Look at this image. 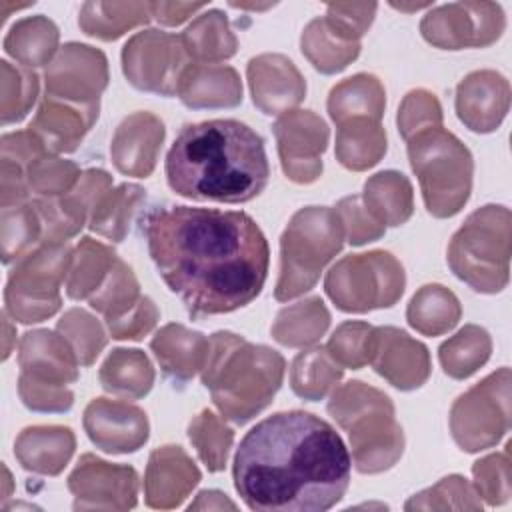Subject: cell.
<instances>
[{
    "label": "cell",
    "mask_w": 512,
    "mask_h": 512,
    "mask_svg": "<svg viewBox=\"0 0 512 512\" xmlns=\"http://www.w3.org/2000/svg\"><path fill=\"white\" fill-rule=\"evenodd\" d=\"M142 232L158 274L192 316L234 312L262 292L270 250L248 214L164 206L146 214Z\"/></svg>",
    "instance_id": "1"
},
{
    "label": "cell",
    "mask_w": 512,
    "mask_h": 512,
    "mask_svg": "<svg viewBox=\"0 0 512 512\" xmlns=\"http://www.w3.org/2000/svg\"><path fill=\"white\" fill-rule=\"evenodd\" d=\"M352 458L320 416L290 410L258 422L242 438L232 466L234 488L250 510L322 512L350 482Z\"/></svg>",
    "instance_id": "2"
},
{
    "label": "cell",
    "mask_w": 512,
    "mask_h": 512,
    "mask_svg": "<svg viewBox=\"0 0 512 512\" xmlns=\"http://www.w3.org/2000/svg\"><path fill=\"white\" fill-rule=\"evenodd\" d=\"M264 140L240 120L186 124L166 156L168 186L190 200L242 204L268 184Z\"/></svg>",
    "instance_id": "3"
},
{
    "label": "cell",
    "mask_w": 512,
    "mask_h": 512,
    "mask_svg": "<svg viewBox=\"0 0 512 512\" xmlns=\"http://www.w3.org/2000/svg\"><path fill=\"white\" fill-rule=\"evenodd\" d=\"M284 368L280 352L224 330L208 338L200 376L220 414L234 424H246L272 402Z\"/></svg>",
    "instance_id": "4"
},
{
    "label": "cell",
    "mask_w": 512,
    "mask_h": 512,
    "mask_svg": "<svg viewBox=\"0 0 512 512\" xmlns=\"http://www.w3.org/2000/svg\"><path fill=\"white\" fill-rule=\"evenodd\" d=\"M330 416L348 434L354 468L378 474L392 468L404 452V434L392 400L374 386L350 380L328 402Z\"/></svg>",
    "instance_id": "5"
},
{
    "label": "cell",
    "mask_w": 512,
    "mask_h": 512,
    "mask_svg": "<svg viewBox=\"0 0 512 512\" xmlns=\"http://www.w3.org/2000/svg\"><path fill=\"white\" fill-rule=\"evenodd\" d=\"M344 226L336 208H300L280 238V276L274 296L280 302L308 292L324 266L344 244Z\"/></svg>",
    "instance_id": "6"
},
{
    "label": "cell",
    "mask_w": 512,
    "mask_h": 512,
    "mask_svg": "<svg viewBox=\"0 0 512 512\" xmlns=\"http://www.w3.org/2000/svg\"><path fill=\"white\" fill-rule=\"evenodd\" d=\"M446 260L454 276L472 290H504L510 272V210L500 204L474 210L452 236Z\"/></svg>",
    "instance_id": "7"
},
{
    "label": "cell",
    "mask_w": 512,
    "mask_h": 512,
    "mask_svg": "<svg viewBox=\"0 0 512 512\" xmlns=\"http://www.w3.org/2000/svg\"><path fill=\"white\" fill-rule=\"evenodd\" d=\"M406 142L426 210L436 218L458 214L472 190L474 162L470 150L442 126L422 130Z\"/></svg>",
    "instance_id": "8"
},
{
    "label": "cell",
    "mask_w": 512,
    "mask_h": 512,
    "mask_svg": "<svg viewBox=\"0 0 512 512\" xmlns=\"http://www.w3.org/2000/svg\"><path fill=\"white\" fill-rule=\"evenodd\" d=\"M72 248L68 242H42L22 256L4 290L6 312L22 324L54 316L62 304L60 286L66 280Z\"/></svg>",
    "instance_id": "9"
},
{
    "label": "cell",
    "mask_w": 512,
    "mask_h": 512,
    "mask_svg": "<svg viewBox=\"0 0 512 512\" xmlns=\"http://www.w3.org/2000/svg\"><path fill=\"white\" fill-rule=\"evenodd\" d=\"M406 286L402 264L384 250L350 254L326 274L324 290L342 312H368L394 306Z\"/></svg>",
    "instance_id": "10"
},
{
    "label": "cell",
    "mask_w": 512,
    "mask_h": 512,
    "mask_svg": "<svg viewBox=\"0 0 512 512\" xmlns=\"http://www.w3.org/2000/svg\"><path fill=\"white\" fill-rule=\"evenodd\" d=\"M510 428V368L486 376L450 408V432L464 452L496 446Z\"/></svg>",
    "instance_id": "11"
},
{
    "label": "cell",
    "mask_w": 512,
    "mask_h": 512,
    "mask_svg": "<svg viewBox=\"0 0 512 512\" xmlns=\"http://www.w3.org/2000/svg\"><path fill=\"white\" fill-rule=\"evenodd\" d=\"M190 64L182 38L160 30L138 32L122 48V70L128 82L160 96L178 94L180 78Z\"/></svg>",
    "instance_id": "12"
},
{
    "label": "cell",
    "mask_w": 512,
    "mask_h": 512,
    "mask_svg": "<svg viewBox=\"0 0 512 512\" xmlns=\"http://www.w3.org/2000/svg\"><path fill=\"white\" fill-rule=\"evenodd\" d=\"M506 20L494 2H452L430 10L420 32L426 42L444 50L484 48L500 38Z\"/></svg>",
    "instance_id": "13"
},
{
    "label": "cell",
    "mask_w": 512,
    "mask_h": 512,
    "mask_svg": "<svg viewBox=\"0 0 512 512\" xmlns=\"http://www.w3.org/2000/svg\"><path fill=\"white\" fill-rule=\"evenodd\" d=\"M272 128L286 178L296 184L316 182L330 136L326 122L312 110H290L278 116Z\"/></svg>",
    "instance_id": "14"
},
{
    "label": "cell",
    "mask_w": 512,
    "mask_h": 512,
    "mask_svg": "<svg viewBox=\"0 0 512 512\" xmlns=\"http://www.w3.org/2000/svg\"><path fill=\"white\" fill-rule=\"evenodd\" d=\"M74 510H130L138 500V474L128 464H110L82 454L68 476Z\"/></svg>",
    "instance_id": "15"
},
{
    "label": "cell",
    "mask_w": 512,
    "mask_h": 512,
    "mask_svg": "<svg viewBox=\"0 0 512 512\" xmlns=\"http://www.w3.org/2000/svg\"><path fill=\"white\" fill-rule=\"evenodd\" d=\"M44 80V96L78 106L100 104V94L108 84V62L98 48L70 42L48 64Z\"/></svg>",
    "instance_id": "16"
},
{
    "label": "cell",
    "mask_w": 512,
    "mask_h": 512,
    "mask_svg": "<svg viewBox=\"0 0 512 512\" xmlns=\"http://www.w3.org/2000/svg\"><path fill=\"white\" fill-rule=\"evenodd\" d=\"M112 188V176L100 168L82 172L76 186L60 198H36L42 242H66L90 220L96 202Z\"/></svg>",
    "instance_id": "17"
},
{
    "label": "cell",
    "mask_w": 512,
    "mask_h": 512,
    "mask_svg": "<svg viewBox=\"0 0 512 512\" xmlns=\"http://www.w3.org/2000/svg\"><path fill=\"white\" fill-rule=\"evenodd\" d=\"M368 364L398 390H416L430 376L428 348L394 326L372 328Z\"/></svg>",
    "instance_id": "18"
},
{
    "label": "cell",
    "mask_w": 512,
    "mask_h": 512,
    "mask_svg": "<svg viewBox=\"0 0 512 512\" xmlns=\"http://www.w3.org/2000/svg\"><path fill=\"white\" fill-rule=\"evenodd\" d=\"M92 444L108 454H128L142 448L148 440L146 412L130 402L94 398L82 418Z\"/></svg>",
    "instance_id": "19"
},
{
    "label": "cell",
    "mask_w": 512,
    "mask_h": 512,
    "mask_svg": "<svg viewBox=\"0 0 512 512\" xmlns=\"http://www.w3.org/2000/svg\"><path fill=\"white\" fill-rule=\"evenodd\" d=\"M252 102L268 116H282L306 96V82L294 62L282 54H260L248 62Z\"/></svg>",
    "instance_id": "20"
},
{
    "label": "cell",
    "mask_w": 512,
    "mask_h": 512,
    "mask_svg": "<svg viewBox=\"0 0 512 512\" xmlns=\"http://www.w3.org/2000/svg\"><path fill=\"white\" fill-rule=\"evenodd\" d=\"M20 378L46 386H66L78 380V358L56 330H32L18 344Z\"/></svg>",
    "instance_id": "21"
},
{
    "label": "cell",
    "mask_w": 512,
    "mask_h": 512,
    "mask_svg": "<svg viewBox=\"0 0 512 512\" xmlns=\"http://www.w3.org/2000/svg\"><path fill=\"white\" fill-rule=\"evenodd\" d=\"M510 108V84L494 70H476L456 88V114L478 134L494 132Z\"/></svg>",
    "instance_id": "22"
},
{
    "label": "cell",
    "mask_w": 512,
    "mask_h": 512,
    "mask_svg": "<svg viewBox=\"0 0 512 512\" xmlns=\"http://www.w3.org/2000/svg\"><path fill=\"white\" fill-rule=\"evenodd\" d=\"M164 124L150 112H134L126 116L110 144V156L118 172L134 178H146L152 174L162 142Z\"/></svg>",
    "instance_id": "23"
},
{
    "label": "cell",
    "mask_w": 512,
    "mask_h": 512,
    "mask_svg": "<svg viewBox=\"0 0 512 512\" xmlns=\"http://www.w3.org/2000/svg\"><path fill=\"white\" fill-rule=\"evenodd\" d=\"M200 470L182 446L156 448L144 472V500L150 508H176L200 482Z\"/></svg>",
    "instance_id": "24"
},
{
    "label": "cell",
    "mask_w": 512,
    "mask_h": 512,
    "mask_svg": "<svg viewBox=\"0 0 512 512\" xmlns=\"http://www.w3.org/2000/svg\"><path fill=\"white\" fill-rule=\"evenodd\" d=\"M98 110L100 104L78 106L44 96L28 130L40 138L50 154L74 152L86 132L98 120Z\"/></svg>",
    "instance_id": "25"
},
{
    "label": "cell",
    "mask_w": 512,
    "mask_h": 512,
    "mask_svg": "<svg viewBox=\"0 0 512 512\" xmlns=\"http://www.w3.org/2000/svg\"><path fill=\"white\" fill-rule=\"evenodd\" d=\"M178 98L194 110L234 108L242 102V82L232 66L192 62L180 78Z\"/></svg>",
    "instance_id": "26"
},
{
    "label": "cell",
    "mask_w": 512,
    "mask_h": 512,
    "mask_svg": "<svg viewBox=\"0 0 512 512\" xmlns=\"http://www.w3.org/2000/svg\"><path fill=\"white\" fill-rule=\"evenodd\" d=\"M76 448V438L68 426H30L14 442V456L22 468L56 476L60 474Z\"/></svg>",
    "instance_id": "27"
},
{
    "label": "cell",
    "mask_w": 512,
    "mask_h": 512,
    "mask_svg": "<svg viewBox=\"0 0 512 512\" xmlns=\"http://www.w3.org/2000/svg\"><path fill=\"white\" fill-rule=\"evenodd\" d=\"M150 348L166 376L176 382H188L204 366L208 338L182 324H166L154 334Z\"/></svg>",
    "instance_id": "28"
},
{
    "label": "cell",
    "mask_w": 512,
    "mask_h": 512,
    "mask_svg": "<svg viewBox=\"0 0 512 512\" xmlns=\"http://www.w3.org/2000/svg\"><path fill=\"white\" fill-rule=\"evenodd\" d=\"M384 108V86L372 74H354L338 82L328 96V114L336 126L350 118H370L380 122Z\"/></svg>",
    "instance_id": "29"
},
{
    "label": "cell",
    "mask_w": 512,
    "mask_h": 512,
    "mask_svg": "<svg viewBox=\"0 0 512 512\" xmlns=\"http://www.w3.org/2000/svg\"><path fill=\"white\" fill-rule=\"evenodd\" d=\"M362 202L382 226H402L414 210V192L410 180L394 170L370 176L364 184Z\"/></svg>",
    "instance_id": "30"
},
{
    "label": "cell",
    "mask_w": 512,
    "mask_h": 512,
    "mask_svg": "<svg viewBox=\"0 0 512 512\" xmlns=\"http://www.w3.org/2000/svg\"><path fill=\"white\" fill-rule=\"evenodd\" d=\"M180 38L190 60L196 64H216L232 58L238 50V40L220 10L196 16Z\"/></svg>",
    "instance_id": "31"
},
{
    "label": "cell",
    "mask_w": 512,
    "mask_h": 512,
    "mask_svg": "<svg viewBox=\"0 0 512 512\" xmlns=\"http://www.w3.org/2000/svg\"><path fill=\"white\" fill-rule=\"evenodd\" d=\"M386 154V130L370 118H350L338 124L336 158L354 172H362L380 162Z\"/></svg>",
    "instance_id": "32"
},
{
    "label": "cell",
    "mask_w": 512,
    "mask_h": 512,
    "mask_svg": "<svg viewBox=\"0 0 512 512\" xmlns=\"http://www.w3.org/2000/svg\"><path fill=\"white\" fill-rule=\"evenodd\" d=\"M98 378L106 392L138 400L152 390L154 368L142 350L116 348L104 360Z\"/></svg>",
    "instance_id": "33"
},
{
    "label": "cell",
    "mask_w": 512,
    "mask_h": 512,
    "mask_svg": "<svg viewBox=\"0 0 512 512\" xmlns=\"http://www.w3.org/2000/svg\"><path fill=\"white\" fill-rule=\"evenodd\" d=\"M116 260L118 256L110 246L88 236L82 238L72 250L64 280L68 298L88 300L104 284Z\"/></svg>",
    "instance_id": "34"
},
{
    "label": "cell",
    "mask_w": 512,
    "mask_h": 512,
    "mask_svg": "<svg viewBox=\"0 0 512 512\" xmlns=\"http://www.w3.org/2000/svg\"><path fill=\"white\" fill-rule=\"evenodd\" d=\"M330 324V312L320 298H306L276 314L270 328L276 342L288 348H308L316 344Z\"/></svg>",
    "instance_id": "35"
},
{
    "label": "cell",
    "mask_w": 512,
    "mask_h": 512,
    "mask_svg": "<svg viewBox=\"0 0 512 512\" xmlns=\"http://www.w3.org/2000/svg\"><path fill=\"white\" fill-rule=\"evenodd\" d=\"M462 316V308L454 292L442 284L422 286L406 308L408 324L424 336H440L452 330Z\"/></svg>",
    "instance_id": "36"
},
{
    "label": "cell",
    "mask_w": 512,
    "mask_h": 512,
    "mask_svg": "<svg viewBox=\"0 0 512 512\" xmlns=\"http://www.w3.org/2000/svg\"><path fill=\"white\" fill-rule=\"evenodd\" d=\"M150 18V2H86L80 8L78 26L88 36L116 40Z\"/></svg>",
    "instance_id": "37"
},
{
    "label": "cell",
    "mask_w": 512,
    "mask_h": 512,
    "mask_svg": "<svg viewBox=\"0 0 512 512\" xmlns=\"http://www.w3.org/2000/svg\"><path fill=\"white\" fill-rule=\"evenodd\" d=\"M4 50L26 68L50 64L58 50V28L42 14L22 18L6 34Z\"/></svg>",
    "instance_id": "38"
},
{
    "label": "cell",
    "mask_w": 512,
    "mask_h": 512,
    "mask_svg": "<svg viewBox=\"0 0 512 512\" xmlns=\"http://www.w3.org/2000/svg\"><path fill=\"white\" fill-rule=\"evenodd\" d=\"M302 54L322 74H336L354 62L360 54V42L338 36L324 18H314L300 38Z\"/></svg>",
    "instance_id": "39"
},
{
    "label": "cell",
    "mask_w": 512,
    "mask_h": 512,
    "mask_svg": "<svg viewBox=\"0 0 512 512\" xmlns=\"http://www.w3.org/2000/svg\"><path fill=\"white\" fill-rule=\"evenodd\" d=\"M146 194L144 188L138 184H120L116 188H110L94 206L88 226L92 232L112 240L122 242L128 234L130 222L138 206L144 202Z\"/></svg>",
    "instance_id": "40"
},
{
    "label": "cell",
    "mask_w": 512,
    "mask_h": 512,
    "mask_svg": "<svg viewBox=\"0 0 512 512\" xmlns=\"http://www.w3.org/2000/svg\"><path fill=\"white\" fill-rule=\"evenodd\" d=\"M490 352V334L480 326L468 324L440 346L438 358L450 378L464 380L488 362Z\"/></svg>",
    "instance_id": "41"
},
{
    "label": "cell",
    "mask_w": 512,
    "mask_h": 512,
    "mask_svg": "<svg viewBox=\"0 0 512 512\" xmlns=\"http://www.w3.org/2000/svg\"><path fill=\"white\" fill-rule=\"evenodd\" d=\"M342 378V368L330 358L326 348L302 350L290 368V386L296 396L316 402L322 400Z\"/></svg>",
    "instance_id": "42"
},
{
    "label": "cell",
    "mask_w": 512,
    "mask_h": 512,
    "mask_svg": "<svg viewBox=\"0 0 512 512\" xmlns=\"http://www.w3.org/2000/svg\"><path fill=\"white\" fill-rule=\"evenodd\" d=\"M0 240L4 264L18 262L22 256L42 244V220L34 200L2 208Z\"/></svg>",
    "instance_id": "43"
},
{
    "label": "cell",
    "mask_w": 512,
    "mask_h": 512,
    "mask_svg": "<svg viewBox=\"0 0 512 512\" xmlns=\"http://www.w3.org/2000/svg\"><path fill=\"white\" fill-rule=\"evenodd\" d=\"M188 438L210 472L224 470L234 442V432L220 416L208 408L196 414L188 424Z\"/></svg>",
    "instance_id": "44"
},
{
    "label": "cell",
    "mask_w": 512,
    "mask_h": 512,
    "mask_svg": "<svg viewBox=\"0 0 512 512\" xmlns=\"http://www.w3.org/2000/svg\"><path fill=\"white\" fill-rule=\"evenodd\" d=\"M38 98V76L32 68L0 62V120L2 124L20 122Z\"/></svg>",
    "instance_id": "45"
},
{
    "label": "cell",
    "mask_w": 512,
    "mask_h": 512,
    "mask_svg": "<svg viewBox=\"0 0 512 512\" xmlns=\"http://www.w3.org/2000/svg\"><path fill=\"white\" fill-rule=\"evenodd\" d=\"M140 296V286L132 268L118 258L104 284L88 298V302L104 316V322L108 324L124 316L140 300Z\"/></svg>",
    "instance_id": "46"
},
{
    "label": "cell",
    "mask_w": 512,
    "mask_h": 512,
    "mask_svg": "<svg viewBox=\"0 0 512 512\" xmlns=\"http://www.w3.org/2000/svg\"><path fill=\"white\" fill-rule=\"evenodd\" d=\"M56 330L72 346L80 366H90L106 346V332L102 324L82 308H70L58 320Z\"/></svg>",
    "instance_id": "47"
},
{
    "label": "cell",
    "mask_w": 512,
    "mask_h": 512,
    "mask_svg": "<svg viewBox=\"0 0 512 512\" xmlns=\"http://www.w3.org/2000/svg\"><path fill=\"white\" fill-rule=\"evenodd\" d=\"M80 176L82 172L74 162L46 154L28 166L26 184L30 194L38 198H60L76 186Z\"/></svg>",
    "instance_id": "48"
},
{
    "label": "cell",
    "mask_w": 512,
    "mask_h": 512,
    "mask_svg": "<svg viewBox=\"0 0 512 512\" xmlns=\"http://www.w3.org/2000/svg\"><path fill=\"white\" fill-rule=\"evenodd\" d=\"M406 510H480L482 502L474 486L466 478L452 474L438 484L414 494L406 504Z\"/></svg>",
    "instance_id": "49"
},
{
    "label": "cell",
    "mask_w": 512,
    "mask_h": 512,
    "mask_svg": "<svg viewBox=\"0 0 512 512\" xmlns=\"http://www.w3.org/2000/svg\"><path fill=\"white\" fill-rule=\"evenodd\" d=\"M372 328L374 326H370L368 322H358V320L342 322L332 332L324 348L340 368L358 370L368 364V346H370Z\"/></svg>",
    "instance_id": "50"
},
{
    "label": "cell",
    "mask_w": 512,
    "mask_h": 512,
    "mask_svg": "<svg viewBox=\"0 0 512 512\" xmlns=\"http://www.w3.org/2000/svg\"><path fill=\"white\" fill-rule=\"evenodd\" d=\"M474 490L490 506H500L510 500V444L502 452L490 454L472 466Z\"/></svg>",
    "instance_id": "51"
},
{
    "label": "cell",
    "mask_w": 512,
    "mask_h": 512,
    "mask_svg": "<svg viewBox=\"0 0 512 512\" xmlns=\"http://www.w3.org/2000/svg\"><path fill=\"white\" fill-rule=\"evenodd\" d=\"M396 120L402 138L408 140L422 130L442 126V108L432 92L416 88L404 96Z\"/></svg>",
    "instance_id": "52"
},
{
    "label": "cell",
    "mask_w": 512,
    "mask_h": 512,
    "mask_svg": "<svg viewBox=\"0 0 512 512\" xmlns=\"http://www.w3.org/2000/svg\"><path fill=\"white\" fill-rule=\"evenodd\" d=\"M336 212L344 226V236L352 246H362L384 236L386 226H382L364 206L360 196H346L336 204Z\"/></svg>",
    "instance_id": "53"
},
{
    "label": "cell",
    "mask_w": 512,
    "mask_h": 512,
    "mask_svg": "<svg viewBox=\"0 0 512 512\" xmlns=\"http://www.w3.org/2000/svg\"><path fill=\"white\" fill-rule=\"evenodd\" d=\"M376 8V4H328L324 20L344 40L358 42L370 28Z\"/></svg>",
    "instance_id": "54"
},
{
    "label": "cell",
    "mask_w": 512,
    "mask_h": 512,
    "mask_svg": "<svg viewBox=\"0 0 512 512\" xmlns=\"http://www.w3.org/2000/svg\"><path fill=\"white\" fill-rule=\"evenodd\" d=\"M160 312L156 304L148 296H140V300L118 320L106 324L108 332L116 340H142L158 322Z\"/></svg>",
    "instance_id": "55"
},
{
    "label": "cell",
    "mask_w": 512,
    "mask_h": 512,
    "mask_svg": "<svg viewBox=\"0 0 512 512\" xmlns=\"http://www.w3.org/2000/svg\"><path fill=\"white\" fill-rule=\"evenodd\" d=\"M18 394L22 404L34 412H66L74 404V394L66 386L36 384L20 376Z\"/></svg>",
    "instance_id": "56"
},
{
    "label": "cell",
    "mask_w": 512,
    "mask_h": 512,
    "mask_svg": "<svg viewBox=\"0 0 512 512\" xmlns=\"http://www.w3.org/2000/svg\"><path fill=\"white\" fill-rule=\"evenodd\" d=\"M204 8L206 4L192 2H150L152 18L164 26H178Z\"/></svg>",
    "instance_id": "57"
},
{
    "label": "cell",
    "mask_w": 512,
    "mask_h": 512,
    "mask_svg": "<svg viewBox=\"0 0 512 512\" xmlns=\"http://www.w3.org/2000/svg\"><path fill=\"white\" fill-rule=\"evenodd\" d=\"M188 510H236V504L218 490H202L196 500L188 504Z\"/></svg>",
    "instance_id": "58"
},
{
    "label": "cell",
    "mask_w": 512,
    "mask_h": 512,
    "mask_svg": "<svg viewBox=\"0 0 512 512\" xmlns=\"http://www.w3.org/2000/svg\"><path fill=\"white\" fill-rule=\"evenodd\" d=\"M2 324H4V350H2V360H6L8 356H10V352H12V340H16V338H12L14 334H12V324H10V320H8V312L4 310V314H2Z\"/></svg>",
    "instance_id": "59"
},
{
    "label": "cell",
    "mask_w": 512,
    "mask_h": 512,
    "mask_svg": "<svg viewBox=\"0 0 512 512\" xmlns=\"http://www.w3.org/2000/svg\"><path fill=\"white\" fill-rule=\"evenodd\" d=\"M432 4H410V6H404V4H392V8L396 10H402V12H416V10H422V8H428Z\"/></svg>",
    "instance_id": "60"
},
{
    "label": "cell",
    "mask_w": 512,
    "mask_h": 512,
    "mask_svg": "<svg viewBox=\"0 0 512 512\" xmlns=\"http://www.w3.org/2000/svg\"><path fill=\"white\" fill-rule=\"evenodd\" d=\"M4 470V500L10 498V488H12V476H10V470L6 466H2Z\"/></svg>",
    "instance_id": "61"
},
{
    "label": "cell",
    "mask_w": 512,
    "mask_h": 512,
    "mask_svg": "<svg viewBox=\"0 0 512 512\" xmlns=\"http://www.w3.org/2000/svg\"><path fill=\"white\" fill-rule=\"evenodd\" d=\"M4 6H6V0H2V2H0V8H4ZM26 6H30V4H12L10 8H6V10H0L2 22H4V20H6V16H8V10H14V8L18 10V8H26Z\"/></svg>",
    "instance_id": "62"
}]
</instances>
